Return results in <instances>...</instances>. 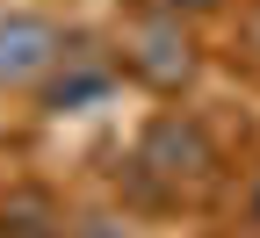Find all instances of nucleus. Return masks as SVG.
I'll return each mask as SVG.
<instances>
[{"instance_id": "obj_1", "label": "nucleus", "mask_w": 260, "mask_h": 238, "mask_svg": "<svg viewBox=\"0 0 260 238\" xmlns=\"http://www.w3.org/2000/svg\"><path fill=\"white\" fill-rule=\"evenodd\" d=\"M130 166H138L159 195H203V188H217V145H210V130L195 116H152Z\"/></svg>"}, {"instance_id": "obj_2", "label": "nucleus", "mask_w": 260, "mask_h": 238, "mask_svg": "<svg viewBox=\"0 0 260 238\" xmlns=\"http://www.w3.org/2000/svg\"><path fill=\"white\" fill-rule=\"evenodd\" d=\"M123 73L145 80L152 94H181V87H195V73H203L195 29L174 22V15H138V22L123 29Z\"/></svg>"}, {"instance_id": "obj_3", "label": "nucleus", "mask_w": 260, "mask_h": 238, "mask_svg": "<svg viewBox=\"0 0 260 238\" xmlns=\"http://www.w3.org/2000/svg\"><path fill=\"white\" fill-rule=\"evenodd\" d=\"M58 51H65V37L51 15H8L0 22V87H37Z\"/></svg>"}, {"instance_id": "obj_4", "label": "nucleus", "mask_w": 260, "mask_h": 238, "mask_svg": "<svg viewBox=\"0 0 260 238\" xmlns=\"http://www.w3.org/2000/svg\"><path fill=\"white\" fill-rule=\"evenodd\" d=\"M44 80H51V87H44V109H51V116H65V109H87V101H102V94H109V80H116V65H109L102 51H58Z\"/></svg>"}, {"instance_id": "obj_5", "label": "nucleus", "mask_w": 260, "mask_h": 238, "mask_svg": "<svg viewBox=\"0 0 260 238\" xmlns=\"http://www.w3.org/2000/svg\"><path fill=\"white\" fill-rule=\"evenodd\" d=\"M0 238H65V217L44 188H15L0 202Z\"/></svg>"}, {"instance_id": "obj_6", "label": "nucleus", "mask_w": 260, "mask_h": 238, "mask_svg": "<svg viewBox=\"0 0 260 238\" xmlns=\"http://www.w3.org/2000/svg\"><path fill=\"white\" fill-rule=\"evenodd\" d=\"M224 0H138V15H174V22H195V15H217Z\"/></svg>"}, {"instance_id": "obj_7", "label": "nucleus", "mask_w": 260, "mask_h": 238, "mask_svg": "<svg viewBox=\"0 0 260 238\" xmlns=\"http://www.w3.org/2000/svg\"><path fill=\"white\" fill-rule=\"evenodd\" d=\"M73 238H145V231L130 224V217H80V224H73Z\"/></svg>"}, {"instance_id": "obj_8", "label": "nucleus", "mask_w": 260, "mask_h": 238, "mask_svg": "<svg viewBox=\"0 0 260 238\" xmlns=\"http://www.w3.org/2000/svg\"><path fill=\"white\" fill-rule=\"evenodd\" d=\"M239 37H246V58H260V0L246 8V22H239Z\"/></svg>"}, {"instance_id": "obj_9", "label": "nucleus", "mask_w": 260, "mask_h": 238, "mask_svg": "<svg viewBox=\"0 0 260 238\" xmlns=\"http://www.w3.org/2000/svg\"><path fill=\"white\" fill-rule=\"evenodd\" d=\"M253 224H260V181H253Z\"/></svg>"}]
</instances>
